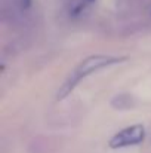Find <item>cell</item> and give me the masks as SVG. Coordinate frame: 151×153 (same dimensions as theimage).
<instances>
[{"label": "cell", "mask_w": 151, "mask_h": 153, "mask_svg": "<svg viewBox=\"0 0 151 153\" xmlns=\"http://www.w3.org/2000/svg\"><path fill=\"white\" fill-rule=\"evenodd\" d=\"M124 58L122 56H113V55H91L88 58H85L71 73L70 76L67 77V80L61 85L58 94H56V98L58 100H64L67 95H70L73 92V89L83 80L86 79L88 76L99 71L105 67H110L113 64H117V62H122Z\"/></svg>", "instance_id": "obj_1"}, {"label": "cell", "mask_w": 151, "mask_h": 153, "mask_svg": "<svg viewBox=\"0 0 151 153\" xmlns=\"http://www.w3.org/2000/svg\"><path fill=\"white\" fill-rule=\"evenodd\" d=\"M145 138V129L142 125H132L127 126L122 131H119L117 134H114L110 141L108 146L111 149H123V147H129V146H136L139 143H142Z\"/></svg>", "instance_id": "obj_2"}, {"label": "cell", "mask_w": 151, "mask_h": 153, "mask_svg": "<svg viewBox=\"0 0 151 153\" xmlns=\"http://www.w3.org/2000/svg\"><path fill=\"white\" fill-rule=\"evenodd\" d=\"M111 105L117 110H127L135 105V100L129 94H119L111 100Z\"/></svg>", "instance_id": "obj_3"}]
</instances>
